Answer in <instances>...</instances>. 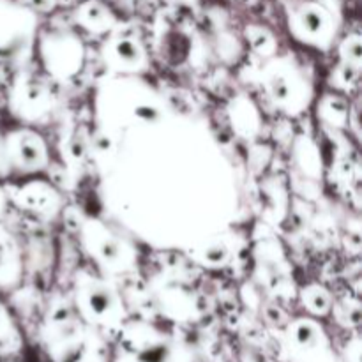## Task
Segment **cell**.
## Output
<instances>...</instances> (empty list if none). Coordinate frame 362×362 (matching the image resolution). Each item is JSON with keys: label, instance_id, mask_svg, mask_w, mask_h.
I'll use <instances>...</instances> for the list:
<instances>
[{"label": "cell", "instance_id": "6da1fadb", "mask_svg": "<svg viewBox=\"0 0 362 362\" xmlns=\"http://www.w3.org/2000/svg\"><path fill=\"white\" fill-rule=\"evenodd\" d=\"M327 350L324 332L311 324H299L290 331V356L293 362H308Z\"/></svg>", "mask_w": 362, "mask_h": 362}, {"label": "cell", "instance_id": "7a4b0ae2", "mask_svg": "<svg viewBox=\"0 0 362 362\" xmlns=\"http://www.w3.org/2000/svg\"><path fill=\"white\" fill-rule=\"evenodd\" d=\"M308 362H341V361H338L334 356H331V354L325 350V352L318 354L317 357H313V359H310Z\"/></svg>", "mask_w": 362, "mask_h": 362}]
</instances>
